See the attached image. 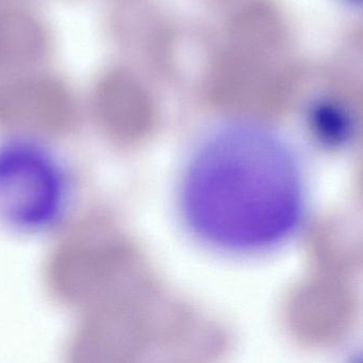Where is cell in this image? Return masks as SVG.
Listing matches in <instances>:
<instances>
[{"label":"cell","mask_w":363,"mask_h":363,"mask_svg":"<svg viewBox=\"0 0 363 363\" xmlns=\"http://www.w3.org/2000/svg\"><path fill=\"white\" fill-rule=\"evenodd\" d=\"M179 208L186 228L203 243L238 254L263 252L298 228L303 173L277 135L231 125L193 152L180 182Z\"/></svg>","instance_id":"1"},{"label":"cell","mask_w":363,"mask_h":363,"mask_svg":"<svg viewBox=\"0 0 363 363\" xmlns=\"http://www.w3.org/2000/svg\"><path fill=\"white\" fill-rule=\"evenodd\" d=\"M118 262V248L95 220L56 246L46 264V282L57 301L84 311L114 294Z\"/></svg>","instance_id":"2"},{"label":"cell","mask_w":363,"mask_h":363,"mask_svg":"<svg viewBox=\"0 0 363 363\" xmlns=\"http://www.w3.org/2000/svg\"><path fill=\"white\" fill-rule=\"evenodd\" d=\"M60 184L52 165L28 150L0 156V209L16 224L39 225L56 213Z\"/></svg>","instance_id":"3"},{"label":"cell","mask_w":363,"mask_h":363,"mask_svg":"<svg viewBox=\"0 0 363 363\" xmlns=\"http://www.w3.org/2000/svg\"><path fill=\"white\" fill-rule=\"evenodd\" d=\"M311 121L316 137L327 145L343 144L350 135V121L335 106H318L312 114Z\"/></svg>","instance_id":"4"}]
</instances>
